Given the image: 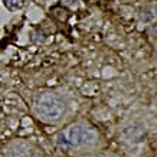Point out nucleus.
<instances>
[{"label":"nucleus","mask_w":157,"mask_h":157,"mask_svg":"<svg viewBox=\"0 0 157 157\" xmlns=\"http://www.w3.org/2000/svg\"><path fill=\"white\" fill-rule=\"evenodd\" d=\"M156 13H157V6H156Z\"/></svg>","instance_id":"6"},{"label":"nucleus","mask_w":157,"mask_h":157,"mask_svg":"<svg viewBox=\"0 0 157 157\" xmlns=\"http://www.w3.org/2000/svg\"><path fill=\"white\" fill-rule=\"evenodd\" d=\"M69 148L82 147V146H94L97 143V134L90 128L81 127V125H72L65 133Z\"/></svg>","instance_id":"2"},{"label":"nucleus","mask_w":157,"mask_h":157,"mask_svg":"<svg viewBox=\"0 0 157 157\" xmlns=\"http://www.w3.org/2000/svg\"><path fill=\"white\" fill-rule=\"evenodd\" d=\"M56 144L62 150H69V146H68V141H67V137H65V133H59L56 137Z\"/></svg>","instance_id":"4"},{"label":"nucleus","mask_w":157,"mask_h":157,"mask_svg":"<svg viewBox=\"0 0 157 157\" xmlns=\"http://www.w3.org/2000/svg\"><path fill=\"white\" fill-rule=\"evenodd\" d=\"M5 2V6L9 10H17L23 6L25 0H3Z\"/></svg>","instance_id":"3"},{"label":"nucleus","mask_w":157,"mask_h":157,"mask_svg":"<svg viewBox=\"0 0 157 157\" xmlns=\"http://www.w3.org/2000/svg\"><path fill=\"white\" fill-rule=\"evenodd\" d=\"M35 109L38 115L45 121H59L65 113V104L59 97L53 94H43L38 98Z\"/></svg>","instance_id":"1"},{"label":"nucleus","mask_w":157,"mask_h":157,"mask_svg":"<svg viewBox=\"0 0 157 157\" xmlns=\"http://www.w3.org/2000/svg\"><path fill=\"white\" fill-rule=\"evenodd\" d=\"M65 3H68V5H75L76 3V0H63Z\"/></svg>","instance_id":"5"}]
</instances>
